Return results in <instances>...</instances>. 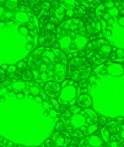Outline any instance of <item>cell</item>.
Segmentation results:
<instances>
[{
    "label": "cell",
    "instance_id": "1",
    "mask_svg": "<svg viewBox=\"0 0 124 147\" xmlns=\"http://www.w3.org/2000/svg\"><path fill=\"white\" fill-rule=\"evenodd\" d=\"M58 113L41 87L11 81L0 86V137L22 147L43 145L53 135Z\"/></svg>",
    "mask_w": 124,
    "mask_h": 147
},
{
    "label": "cell",
    "instance_id": "2",
    "mask_svg": "<svg viewBox=\"0 0 124 147\" xmlns=\"http://www.w3.org/2000/svg\"><path fill=\"white\" fill-rule=\"evenodd\" d=\"M91 107L109 119L124 118V66L119 63L101 64L89 80Z\"/></svg>",
    "mask_w": 124,
    "mask_h": 147
},
{
    "label": "cell",
    "instance_id": "3",
    "mask_svg": "<svg viewBox=\"0 0 124 147\" xmlns=\"http://www.w3.org/2000/svg\"><path fill=\"white\" fill-rule=\"evenodd\" d=\"M16 9H4L0 16V66L7 67L21 63L36 43L35 31L28 25L15 21L14 11Z\"/></svg>",
    "mask_w": 124,
    "mask_h": 147
},
{
    "label": "cell",
    "instance_id": "4",
    "mask_svg": "<svg viewBox=\"0 0 124 147\" xmlns=\"http://www.w3.org/2000/svg\"><path fill=\"white\" fill-rule=\"evenodd\" d=\"M103 17L104 20L101 21V24L103 34L108 40L107 43L124 52V26H119L116 18H109L107 13H103Z\"/></svg>",
    "mask_w": 124,
    "mask_h": 147
},
{
    "label": "cell",
    "instance_id": "5",
    "mask_svg": "<svg viewBox=\"0 0 124 147\" xmlns=\"http://www.w3.org/2000/svg\"><path fill=\"white\" fill-rule=\"evenodd\" d=\"M77 97V91H76V87L71 84H66L65 86L62 88L60 91V94H59V98L63 103L65 104H70L73 103Z\"/></svg>",
    "mask_w": 124,
    "mask_h": 147
},
{
    "label": "cell",
    "instance_id": "6",
    "mask_svg": "<svg viewBox=\"0 0 124 147\" xmlns=\"http://www.w3.org/2000/svg\"><path fill=\"white\" fill-rule=\"evenodd\" d=\"M70 123L74 127H84L86 125V118L84 114L80 113L79 109H76L70 118Z\"/></svg>",
    "mask_w": 124,
    "mask_h": 147
},
{
    "label": "cell",
    "instance_id": "7",
    "mask_svg": "<svg viewBox=\"0 0 124 147\" xmlns=\"http://www.w3.org/2000/svg\"><path fill=\"white\" fill-rule=\"evenodd\" d=\"M82 27H84V25H82L81 20H79V18H69L63 25V28L68 31H80L82 30Z\"/></svg>",
    "mask_w": 124,
    "mask_h": 147
},
{
    "label": "cell",
    "instance_id": "8",
    "mask_svg": "<svg viewBox=\"0 0 124 147\" xmlns=\"http://www.w3.org/2000/svg\"><path fill=\"white\" fill-rule=\"evenodd\" d=\"M87 43H89V38L82 33H77L75 37H73V45L75 47V49H84L86 48Z\"/></svg>",
    "mask_w": 124,
    "mask_h": 147
},
{
    "label": "cell",
    "instance_id": "9",
    "mask_svg": "<svg viewBox=\"0 0 124 147\" xmlns=\"http://www.w3.org/2000/svg\"><path fill=\"white\" fill-rule=\"evenodd\" d=\"M58 44L59 48L62 50H69L73 47V37L70 34H62L58 39Z\"/></svg>",
    "mask_w": 124,
    "mask_h": 147
},
{
    "label": "cell",
    "instance_id": "10",
    "mask_svg": "<svg viewBox=\"0 0 124 147\" xmlns=\"http://www.w3.org/2000/svg\"><path fill=\"white\" fill-rule=\"evenodd\" d=\"M102 144H103V141L97 135H90L87 137V145L90 147H101Z\"/></svg>",
    "mask_w": 124,
    "mask_h": 147
},
{
    "label": "cell",
    "instance_id": "11",
    "mask_svg": "<svg viewBox=\"0 0 124 147\" xmlns=\"http://www.w3.org/2000/svg\"><path fill=\"white\" fill-rule=\"evenodd\" d=\"M42 59H43V61L44 63H53L54 61V59H56V52L52 49H47L45 52L43 53L42 55Z\"/></svg>",
    "mask_w": 124,
    "mask_h": 147
},
{
    "label": "cell",
    "instance_id": "12",
    "mask_svg": "<svg viewBox=\"0 0 124 147\" xmlns=\"http://www.w3.org/2000/svg\"><path fill=\"white\" fill-rule=\"evenodd\" d=\"M54 17H56L58 21H60L65 17V9H64V6L62 4H58L57 5L56 10H54Z\"/></svg>",
    "mask_w": 124,
    "mask_h": 147
},
{
    "label": "cell",
    "instance_id": "13",
    "mask_svg": "<svg viewBox=\"0 0 124 147\" xmlns=\"http://www.w3.org/2000/svg\"><path fill=\"white\" fill-rule=\"evenodd\" d=\"M98 43H100V52L102 53V54H109L112 52V47L109 45L106 40H98Z\"/></svg>",
    "mask_w": 124,
    "mask_h": 147
},
{
    "label": "cell",
    "instance_id": "14",
    "mask_svg": "<svg viewBox=\"0 0 124 147\" xmlns=\"http://www.w3.org/2000/svg\"><path fill=\"white\" fill-rule=\"evenodd\" d=\"M100 137H101V140H102L103 142H107V144H108V142L112 140V139H111V137H112L111 131H109L108 129H106V127L102 129V130H101V132H100Z\"/></svg>",
    "mask_w": 124,
    "mask_h": 147
},
{
    "label": "cell",
    "instance_id": "15",
    "mask_svg": "<svg viewBox=\"0 0 124 147\" xmlns=\"http://www.w3.org/2000/svg\"><path fill=\"white\" fill-rule=\"evenodd\" d=\"M79 102L81 103V105H84L85 108H89V107H91V98H90V96L89 94H81L79 98Z\"/></svg>",
    "mask_w": 124,
    "mask_h": 147
},
{
    "label": "cell",
    "instance_id": "16",
    "mask_svg": "<svg viewBox=\"0 0 124 147\" xmlns=\"http://www.w3.org/2000/svg\"><path fill=\"white\" fill-rule=\"evenodd\" d=\"M54 72H56L58 76H63L64 74L66 72V65L63 63H58L57 65L54 66Z\"/></svg>",
    "mask_w": 124,
    "mask_h": 147
},
{
    "label": "cell",
    "instance_id": "17",
    "mask_svg": "<svg viewBox=\"0 0 124 147\" xmlns=\"http://www.w3.org/2000/svg\"><path fill=\"white\" fill-rule=\"evenodd\" d=\"M118 15H119V9H118L117 5H114V6H112V7L107 9V16H108L109 18H117Z\"/></svg>",
    "mask_w": 124,
    "mask_h": 147
},
{
    "label": "cell",
    "instance_id": "18",
    "mask_svg": "<svg viewBox=\"0 0 124 147\" xmlns=\"http://www.w3.org/2000/svg\"><path fill=\"white\" fill-rule=\"evenodd\" d=\"M82 114L85 115L86 120H92V119L96 118V112L92 108H85L84 112H82Z\"/></svg>",
    "mask_w": 124,
    "mask_h": 147
},
{
    "label": "cell",
    "instance_id": "19",
    "mask_svg": "<svg viewBox=\"0 0 124 147\" xmlns=\"http://www.w3.org/2000/svg\"><path fill=\"white\" fill-rule=\"evenodd\" d=\"M54 145H56L57 147H64V146L66 145V140H65V137L62 136V135L56 136V139H54Z\"/></svg>",
    "mask_w": 124,
    "mask_h": 147
},
{
    "label": "cell",
    "instance_id": "20",
    "mask_svg": "<svg viewBox=\"0 0 124 147\" xmlns=\"http://www.w3.org/2000/svg\"><path fill=\"white\" fill-rule=\"evenodd\" d=\"M97 124H90V125H87L85 127V131L86 134H90V135H94L96 131H97Z\"/></svg>",
    "mask_w": 124,
    "mask_h": 147
},
{
    "label": "cell",
    "instance_id": "21",
    "mask_svg": "<svg viewBox=\"0 0 124 147\" xmlns=\"http://www.w3.org/2000/svg\"><path fill=\"white\" fill-rule=\"evenodd\" d=\"M62 5L64 6V9H74L75 6H76V1H73V0H66V1H64V3H60Z\"/></svg>",
    "mask_w": 124,
    "mask_h": 147
},
{
    "label": "cell",
    "instance_id": "22",
    "mask_svg": "<svg viewBox=\"0 0 124 147\" xmlns=\"http://www.w3.org/2000/svg\"><path fill=\"white\" fill-rule=\"evenodd\" d=\"M104 4H100V5L96 7V10H95V13H96V16H102L103 15V12H104Z\"/></svg>",
    "mask_w": 124,
    "mask_h": 147
},
{
    "label": "cell",
    "instance_id": "23",
    "mask_svg": "<svg viewBox=\"0 0 124 147\" xmlns=\"http://www.w3.org/2000/svg\"><path fill=\"white\" fill-rule=\"evenodd\" d=\"M92 30L95 32H101L102 31V24H101L100 21H95L92 24Z\"/></svg>",
    "mask_w": 124,
    "mask_h": 147
},
{
    "label": "cell",
    "instance_id": "24",
    "mask_svg": "<svg viewBox=\"0 0 124 147\" xmlns=\"http://www.w3.org/2000/svg\"><path fill=\"white\" fill-rule=\"evenodd\" d=\"M116 127L117 129H114V130H117V134L122 137V140H124V125H118Z\"/></svg>",
    "mask_w": 124,
    "mask_h": 147
},
{
    "label": "cell",
    "instance_id": "25",
    "mask_svg": "<svg viewBox=\"0 0 124 147\" xmlns=\"http://www.w3.org/2000/svg\"><path fill=\"white\" fill-rule=\"evenodd\" d=\"M74 13H75V10H74V9H66V10H65V16L69 17V18H73Z\"/></svg>",
    "mask_w": 124,
    "mask_h": 147
},
{
    "label": "cell",
    "instance_id": "26",
    "mask_svg": "<svg viewBox=\"0 0 124 147\" xmlns=\"http://www.w3.org/2000/svg\"><path fill=\"white\" fill-rule=\"evenodd\" d=\"M38 71H39L41 74H42V72H47V71H49V70H48V66L45 65V64H43V65H39Z\"/></svg>",
    "mask_w": 124,
    "mask_h": 147
},
{
    "label": "cell",
    "instance_id": "27",
    "mask_svg": "<svg viewBox=\"0 0 124 147\" xmlns=\"http://www.w3.org/2000/svg\"><path fill=\"white\" fill-rule=\"evenodd\" d=\"M108 145H109V147H119V142L116 140H111L108 142Z\"/></svg>",
    "mask_w": 124,
    "mask_h": 147
},
{
    "label": "cell",
    "instance_id": "28",
    "mask_svg": "<svg viewBox=\"0 0 124 147\" xmlns=\"http://www.w3.org/2000/svg\"><path fill=\"white\" fill-rule=\"evenodd\" d=\"M117 54H118V57H121V58H123V57H124V52H123V50L117 49Z\"/></svg>",
    "mask_w": 124,
    "mask_h": 147
},
{
    "label": "cell",
    "instance_id": "29",
    "mask_svg": "<svg viewBox=\"0 0 124 147\" xmlns=\"http://www.w3.org/2000/svg\"><path fill=\"white\" fill-rule=\"evenodd\" d=\"M52 27H53V26H52V25H50V24H48V25H47V28H49V30H50V28H52Z\"/></svg>",
    "mask_w": 124,
    "mask_h": 147
},
{
    "label": "cell",
    "instance_id": "30",
    "mask_svg": "<svg viewBox=\"0 0 124 147\" xmlns=\"http://www.w3.org/2000/svg\"><path fill=\"white\" fill-rule=\"evenodd\" d=\"M123 6H124V3H123Z\"/></svg>",
    "mask_w": 124,
    "mask_h": 147
},
{
    "label": "cell",
    "instance_id": "31",
    "mask_svg": "<svg viewBox=\"0 0 124 147\" xmlns=\"http://www.w3.org/2000/svg\"><path fill=\"white\" fill-rule=\"evenodd\" d=\"M0 147H1V146H0Z\"/></svg>",
    "mask_w": 124,
    "mask_h": 147
}]
</instances>
